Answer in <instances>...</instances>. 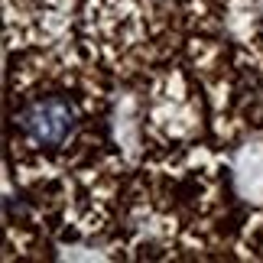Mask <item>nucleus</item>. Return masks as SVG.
I'll use <instances>...</instances> for the list:
<instances>
[{"instance_id":"nucleus-1","label":"nucleus","mask_w":263,"mask_h":263,"mask_svg":"<svg viewBox=\"0 0 263 263\" xmlns=\"http://www.w3.org/2000/svg\"><path fill=\"white\" fill-rule=\"evenodd\" d=\"M16 124L36 146L55 149L72 137L78 114L65 98H39V101H33V104H26L20 110Z\"/></svg>"}]
</instances>
